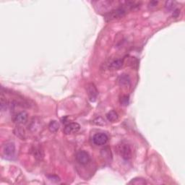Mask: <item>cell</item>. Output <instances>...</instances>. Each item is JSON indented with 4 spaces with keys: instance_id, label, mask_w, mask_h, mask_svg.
Instances as JSON below:
<instances>
[{
    "instance_id": "cell-1",
    "label": "cell",
    "mask_w": 185,
    "mask_h": 185,
    "mask_svg": "<svg viewBox=\"0 0 185 185\" xmlns=\"http://www.w3.org/2000/svg\"><path fill=\"white\" fill-rule=\"evenodd\" d=\"M116 151L124 160H128L132 158V149L128 144L122 142L118 145L116 147Z\"/></svg>"
},
{
    "instance_id": "cell-2",
    "label": "cell",
    "mask_w": 185,
    "mask_h": 185,
    "mask_svg": "<svg viewBox=\"0 0 185 185\" xmlns=\"http://www.w3.org/2000/svg\"><path fill=\"white\" fill-rule=\"evenodd\" d=\"M126 14V9L124 8H117L116 9L111 10V12H108L106 15H105V20L106 21H111L113 20H116V19L121 18V17H124Z\"/></svg>"
},
{
    "instance_id": "cell-3",
    "label": "cell",
    "mask_w": 185,
    "mask_h": 185,
    "mask_svg": "<svg viewBox=\"0 0 185 185\" xmlns=\"http://www.w3.org/2000/svg\"><path fill=\"white\" fill-rule=\"evenodd\" d=\"M2 150L3 153H4L6 158L11 159L14 156V153H15V146H14V143L9 142V143L5 144V145L3 146Z\"/></svg>"
},
{
    "instance_id": "cell-4",
    "label": "cell",
    "mask_w": 185,
    "mask_h": 185,
    "mask_svg": "<svg viewBox=\"0 0 185 185\" xmlns=\"http://www.w3.org/2000/svg\"><path fill=\"white\" fill-rule=\"evenodd\" d=\"M76 160L81 165H87L90 162V157L88 152H87L85 150H79V151L76 154Z\"/></svg>"
},
{
    "instance_id": "cell-5",
    "label": "cell",
    "mask_w": 185,
    "mask_h": 185,
    "mask_svg": "<svg viewBox=\"0 0 185 185\" xmlns=\"http://www.w3.org/2000/svg\"><path fill=\"white\" fill-rule=\"evenodd\" d=\"M86 90H87V93L88 95V98L90 101H95L98 97V90L96 87L93 83H88L86 86Z\"/></svg>"
},
{
    "instance_id": "cell-6",
    "label": "cell",
    "mask_w": 185,
    "mask_h": 185,
    "mask_svg": "<svg viewBox=\"0 0 185 185\" xmlns=\"http://www.w3.org/2000/svg\"><path fill=\"white\" fill-rule=\"evenodd\" d=\"M108 137L105 133H96L92 137V142L96 145H103L108 142Z\"/></svg>"
},
{
    "instance_id": "cell-7",
    "label": "cell",
    "mask_w": 185,
    "mask_h": 185,
    "mask_svg": "<svg viewBox=\"0 0 185 185\" xmlns=\"http://www.w3.org/2000/svg\"><path fill=\"white\" fill-rule=\"evenodd\" d=\"M80 129V126L77 122H71L66 124L64 128V133L65 134H72L77 133Z\"/></svg>"
},
{
    "instance_id": "cell-8",
    "label": "cell",
    "mask_w": 185,
    "mask_h": 185,
    "mask_svg": "<svg viewBox=\"0 0 185 185\" xmlns=\"http://www.w3.org/2000/svg\"><path fill=\"white\" fill-rule=\"evenodd\" d=\"M27 113L25 111H21L14 117V121L17 124H25L27 120Z\"/></svg>"
},
{
    "instance_id": "cell-9",
    "label": "cell",
    "mask_w": 185,
    "mask_h": 185,
    "mask_svg": "<svg viewBox=\"0 0 185 185\" xmlns=\"http://www.w3.org/2000/svg\"><path fill=\"white\" fill-rule=\"evenodd\" d=\"M118 81H119V83L121 85H129V82H130V78H129L128 74H123L120 75Z\"/></svg>"
},
{
    "instance_id": "cell-10",
    "label": "cell",
    "mask_w": 185,
    "mask_h": 185,
    "mask_svg": "<svg viewBox=\"0 0 185 185\" xmlns=\"http://www.w3.org/2000/svg\"><path fill=\"white\" fill-rule=\"evenodd\" d=\"M59 129V124L55 120H52L50 121L49 124H48V129L51 132L54 133L56 132Z\"/></svg>"
},
{
    "instance_id": "cell-11",
    "label": "cell",
    "mask_w": 185,
    "mask_h": 185,
    "mask_svg": "<svg viewBox=\"0 0 185 185\" xmlns=\"http://www.w3.org/2000/svg\"><path fill=\"white\" fill-rule=\"evenodd\" d=\"M124 64V60L123 59H116L111 62L109 67L112 69H118L121 67Z\"/></svg>"
},
{
    "instance_id": "cell-12",
    "label": "cell",
    "mask_w": 185,
    "mask_h": 185,
    "mask_svg": "<svg viewBox=\"0 0 185 185\" xmlns=\"http://www.w3.org/2000/svg\"><path fill=\"white\" fill-rule=\"evenodd\" d=\"M106 118L109 121H111V122H115V121L118 120L119 116H118L117 113H116V111H111L106 114Z\"/></svg>"
},
{
    "instance_id": "cell-13",
    "label": "cell",
    "mask_w": 185,
    "mask_h": 185,
    "mask_svg": "<svg viewBox=\"0 0 185 185\" xmlns=\"http://www.w3.org/2000/svg\"><path fill=\"white\" fill-rule=\"evenodd\" d=\"M33 155L38 160H42L43 158V152L39 147H35L33 150Z\"/></svg>"
},
{
    "instance_id": "cell-14",
    "label": "cell",
    "mask_w": 185,
    "mask_h": 185,
    "mask_svg": "<svg viewBox=\"0 0 185 185\" xmlns=\"http://www.w3.org/2000/svg\"><path fill=\"white\" fill-rule=\"evenodd\" d=\"M14 134L17 136L18 137H20L22 139L25 138V132H24L23 129L21 128V126H17L14 130Z\"/></svg>"
},
{
    "instance_id": "cell-15",
    "label": "cell",
    "mask_w": 185,
    "mask_h": 185,
    "mask_svg": "<svg viewBox=\"0 0 185 185\" xmlns=\"http://www.w3.org/2000/svg\"><path fill=\"white\" fill-rule=\"evenodd\" d=\"M129 184H146V181L145 179L140 178H134L132 181L129 182Z\"/></svg>"
},
{
    "instance_id": "cell-16",
    "label": "cell",
    "mask_w": 185,
    "mask_h": 185,
    "mask_svg": "<svg viewBox=\"0 0 185 185\" xmlns=\"http://www.w3.org/2000/svg\"><path fill=\"white\" fill-rule=\"evenodd\" d=\"M165 8L168 10H172L175 8V2L172 1H168L165 2Z\"/></svg>"
},
{
    "instance_id": "cell-17",
    "label": "cell",
    "mask_w": 185,
    "mask_h": 185,
    "mask_svg": "<svg viewBox=\"0 0 185 185\" xmlns=\"http://www.w3.org/2000/svg\"><path fill=\"white\" fill-rule=\"evenodd\" d=\"M120 101H121V105H123V106H127L128 103H129V96L124 95V96H122L121 98Z\"/></svg>"
},
{
    "instance_id": "cell-18",
    "label": "cell",
    "mask_w": 185,
    "mask_h": 185,
    "mask_svg": "<svg viewBox=\"0 0 185 185\" xmlns=\"http://www.w3.org/2000/svg\"><path fill=\"white\" fill-rule=\"evenodd\" d=\"M48 178L51 181H59V178L57 177L56 176H48Z\"/></svg>"
},
{
    "instance_id": "cell-19",
    "label": "cell",
    "mask_w": 185,
    "mask_h": 185,
    "mask_svg": "<svg viewBox=\"0 0 185 185\" xmlns=\"http://www.w3.org/2000/svg\"><path fill=\"white\" fill-rule=\"evenodd\" d=\"M157 4H158V1H150V2L149 3V7H155V6L157 5Z\"/></svg>"
},
{
    "instance_id": "cell-20",
    "label": "cell",
    "mask_w": 185,
    "mask_h": 185,
    "mask_svg": "<svg viewBox=\"0 0 185 185\" xmlns=\"http://www.w3.org/2000/svg\"><path fill=\"white\" fill-rule=\"evenodd\" d=\"M178 14H179V10H178V9H175L174 12H173V17H177Z\"/></svg>"
}]
</instances>
